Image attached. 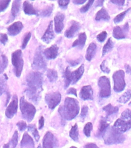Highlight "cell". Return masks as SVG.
Returning a JSON list of instances; mask_svg holds the SVG:
<instances>
[{"label": "cell", "instance_id": "6da1fadb", "mask_svg": "<svg viewBox=\"0 0 131 148\" xmlns=\"http://www.w3.org/2000/svg\"><path fill=\"white\" fill-rule=\"evenodd\" d=\"M26 81L27 88L26 94L30 100L37 104L39 101L40 94L42 91V74L39 72H30Z\"/></svg>", "mask_w": 131, "mask_h": 148}, {"label": "cell", "instance_id": "7a4b0ae2", "mask_svg": "<svg viewBox=\"0 0 131 148\" xmlns=\"http://www.w3.org/2000/svg\"><path fill=\"white\" fill-rule=\"evenodd\" d=\"M80 107L77 100L75 98L67 97L63 106L58 109L61 116L66 120H71L75 119L79 113Z\"/></svg>", "mask_w": 131, "mask_h": 148}, {"label": "cell", "instance_id": "3957f363", "mask_svg": "<svg viewBox=\"0 0 131 148\" xmlns=\"http://www.w3.org/2000/svg\"><path fill=\"white\" fill-rule=\"evenodd\" d=\"M113 128L119 133H124L131 129V110L126 109L122 113L121 117L118 119Z\"/></svg>", "mask_w": 131, "mask_h": 148}, {"label": "cell", "instance_id": "277c9868", "mask_svg": "<svg viewBox=\"0 0 131 148\" xmlns=\"http://www.w3.org/2000/svg\"><path fill=\"white\" fill-rule=\"evenodd\" d=\"M105 143L106 145H115L122 143L124 142L125 138L123 133L116 131L113 127L108 128L103 135Z\"/></svg>", "mask_w": 131, "mask_h": 148}, {"label": "cell", "instance_id": "5b68a950", "mask_svg": "<svg viewBox=\"0 0 131 148\" xmlns=\"http://www.w3.org/2000/svg\"><path fill=\"white\" fill-rule=\"evenodd\" d=\"M20 110L23 118L28 122H30L34 117L36 110L31 103L27 101L24 97H21L20 101Z\"/></svg>", "mask_w": 131, "mask_h": 148}, {"label": "cell", "instance_id": "8992f818", "mask_svg": "<svg viewBox=\"0 0 131 148\" xmlns=\"http://www.w3.org/2000/svg\"><path fill=\"white\" fill-rule=\"evenodd\" d=\"M41 49H42L41 46L37 49L32 64V68L39 72H40L41 71H44L47 68V64L42 55Z\"/></svg>", "mask_w": 131, "mask_h": 148}, {"label": "cell", "instance_id": "52a82bcc", "mask_svg": "<svg viewBox=\"0 0 131 148\" xmlns=\"http://www.w3.org/2000/svg\"><path fill=\"white\" fill-rule=\"evenodd\" d=\"M12 64L14 67L16 75L19 78L21 74L24 65L22 54L21 50H17L12 54Z\"/></svg>", "mask_w": 131, "mask_h": 148}, {"label": "cell", "instance_id": "ba28073f", "mask_svg": "<svg viewBox=\"0 0 131 148\" xmlns=\"http://www.w3.org/2000/svg\"><path fill=\"white\" fill-rule=\"evenodd\" d=\"M113 79L114 81V91L117 92L124 91L126 86L124 71L123 70L116 71L113 75Z\"/></svg>", "mask_w": 131, "mask_h": 148}, {"label": "cell", "instance_id": "9c48e42d", "mask_svg": "<svg viewBox=\"0 0 131 148\" xmlns=\"http://www.w3.org/2000/svg\"><path fill=\"white\" fill-rule=\"evenodd\" d=\"M98 85L100 88L99 96L102 98H108L111 95V83L109 78L105 76L101 77L98 81Z\"/></svg>", "mask_w": 131, "mask_h": 148}, {"label": "cell", "instance_id": "30bf717a", "mask_svg": "<svg viewBox=\"0 0 131 148\" xmlns=\"http://www.w3.org/2000/svg\"><path fill=\"white\" fill-rule=\"evenodd\" d=\"M62 95L59 92H54L47 94L45 97V102L49 108L53 110L60 103Z\"/></svg>", "mask_w": 131, "mask_h": 148}, {"label": "cell", "instance_id": "8fae6325", "mask_svg": "<svg viewBox=\"0 0 131 148\" xmlns=\"http://www.w3.org/2000/svg\"><path fill=\"white\" fill-rule=\"evenodd\" d=\"M57 139L54 134L50 132H47L43 140V147L54 148L57 146Z\"/></svg>", "mask_w": 131, "mask_h": 148}, {"label": "cell", "instance_id": "7c38bea8", "mask_svg": "<svg viewBox=\"0 0 131 148\" xmlns=\"http://www.w3.org/2000/svg\"><path fill=\"white\" fill-rule=\"evenodd\" d=\"M18 110V98L16 95H15L12 101L7 107L6 111H5V115L6 116L9 118L11 119L13 118L15 114L17 112Z\"/></svg>", "mask_w": 131, "mask_h": 148}, {"label": "cell", "instance_id": "4fadbf2b", "mask_svg": "<svg viewBox=\"0 0 131 148\" xmlns=\"http://www.w3.org/2000/svg\"><path fill=\"white\" fill-rule=\"evenodd\" d=\"M79 95L83 100H92L93 99V91L91 86L86 85L83 87Z\"/></svg>", "mask_w": 131, "mask_h": 148}, {"label": "cell", "instance_id": "5bb4252c", "mask_svg": "<svg viewBox=\"0 0 131 148\" xmlns=\"http://www.w3.org/2000/svg\"><path fill=\"white\" fill-rule=\"evenodd\" d=\"M64 19V15L58 12L54 17V23H55V31L57 33H60L63 29L64 24L63 21Z\"/></svg>", "mask_w": 131, "mask_h": 148}, {"label": "cell", "instance_id": "9a60e30c", "mask_svg": "<svg viewBox=\"0 0 131 148\" xmlns=\"http://www.w3.org/2000/svg\"><path fill=\"white\" fill-rule=\"evenodd\" d=\"M80 28V24L76 21H71L70 27L65 32L64 35L67 38H72Z\"/></svg>", "mask_w": 131, "mask_h": 148}, {"label": "cell", "instance_id": "2e32d148", "mask_svg": "<svg viewBox=\"0 0 131 148\" xmlns=\"http://www.w3.org/2000/svg\"><path fill=\"white\" fill-rule=\"evenodd\" d=\"M53 21H51L49 24V26L43 36L42 37V40L45 43H50L54 38V34L53 28Z\"/></svg>", "mask_w": 131, "mask_h": 148}, {"label": "cell", "instance_id": "e0dca14e", "mask_svg": "<svg viewBox=\"0 0 131 148\" xmlns=\"http://www.w3.org/2000/svg\"><path fill=\"white\" fill-rule=\"evenodd\" d=\"M58 47L56 45H53L51 47L46 49L43 52L44 55L47 59H54L58 55Z\"/></svg>", "mask_w": 131, "mask_h": 148}, {"label": "cell", "instance_id": "ac0fdd59", "mask_svg": "<svg viewBox=\"0 0 131 148\" xmlns=\"http://www.w3.org/2000/svg\"><path fill=\"white\" fill-rule=\"evenodd\" d=\"M23 28L21 22L17 21L11 24L8 28V33L11 36H16L19 34Z\"/></svg>", "mask_w": 131, "mask_h": 148}, {"label": "cell", "instance_id": "d6986e66", "mask_svg": "<svg viewBox=\"0 0 131 148\" xmlns=\"http://www.w3.org/2000/svg\"><path fill=\"white\" fill-rule=\"evenodd\" d=\"M85 71L84 65L82 64L75 71L71 72V84H76L81 77L83 73Z\"/></svg>", "mask_w": 131, "mask_h": 148}, {"label": "cell", "instance_id": "ffe728a7", "mask_svg": "<svg viewBox=\"0 0 131 148\" xmlns=\"http://www.w3.org/2000/svg\"><path fill=\"white\" fill-rule=\"evenodd\" d=\"M21 148H34V141L27 133H25L23 135L21 142Z\"/></svg>", "mask_w": 131, "mask_h": 148}, {"label": "cell", "instance_id": "44dd1931", "mask_svg": "<svg viewBox=\"0 0 131 148\" xmlns=\"http://www.w3.org/2000/svg\"><path fill=\"white\" fill-rule=\"evenodd\" d=\"M109 126V123L108 122V120H107L106 117H102L99 123V126L98 129V136L101 137L103 136V135L108 129V128Z\"/></svg>", "mask_w": 131, "mask_h": 148}, {"label": "cell", "instance_id": "7402d4cb", "mask_svg": "<svg viewBox=\"0 0 131 148\" xmlns=\"http://www.w3.org/2000/svg\"><path fill=\"white\" fill-rule=\"evenodd\" d=\"M127 32L124 27L122 29L119 26H116L113 30V36L116 39H123L126 38Z\"/></svg>", "mask_w": 131, "mask_h": 148}, {"label": "cell", "instance_id": "603a6c76", "mask_svg": "<svg viewBox=\"0 0 131 148\" xmlns=\"http://www.w3.org/2000/svg\"><path fill=\"white\" fill-rule=\"evenodd\" d=\"M86 39H87V37L85 33H81L79 34L78 36V39L73 42L72 46L79 47L80 49H83L85 45Z\"/></svg>", "mask_w": 131, "mask_h": 148}, {"label": "cell", "instance_id": "cb8c5ba5", "mask_svg": "<svg viewBox=\"0 0 131 148\" xmlns=\"http://www.w3.org/2000/svg\"><path fill=\"white\" fill-rule=\"evenodd\" d=\"M23 9L24 13L27 15H38L37 11L29 1H24L23 4Z\"/></svg>", "mask_w": 131, "mask_h": 148}, {"label": "cell", "instance_id": "d4e9b609", "mask_svg": "<svg viewBox=\"0 0 131 148\" xmlns=\"http://www.w3.org/2000/svg\"><path fill=\"white\" fill-rule=\"evenodd\" d=\"M96 47H97L96 45L94 43H91L89 45L87 49L86 55V59L88 61H90L93 59L95 53H96Z\"/></svg>", "mask_w": 131, "mask_h": 148}, {"label": "cell", "instance_id": "484cf974", "mask_svg": "<svg viewBox=\"0 0 131 148\" xmlns=\"http://www.w3.org/2000/svg\"><path fill=\"white\" fill-rule=\"evenodd\" d=\"M95 19L96 21H100L101 20L108 21L110 19V16L106 10L105 8H102L97 13Z\"/></svg>", "mask_w": 131, "mask_h": 148}, {"label": "cell", "instance_id": "4316f807", "mask_svg": "<svg viewBox=\"0 0 131 148\" xmlns=\"http://www.w3.org/2000/svg\"><path fill=\"white\" fill-rule=\"evenodd\" d=\"M20 5H21V1H14L13 3L11 8V15L14 19L18 15L20 10Z\"/></svg>", "mask_w": 131, "mask_h": 148}, {"label": "cell", "instance_id": "83f0119b", "mask_svg": "<svg viewBox=\"0 0 131 148\" xmlns=\"http://www.w3.org/2000/svg\"><path fill=\"white\" fill-rule=\"evenodd\" d=\"M103 110L106 113L107 116H109L110 115L117 113L119 111V108L118 107H114L112 106V104H109L108 105L103 107Z\"/></svg>", "mask_w": 131, "mask_h": 148}, {"label": "cell", "instance_id": "f1b7e54d", "mask_svg": "<svg viewBox=\"0 0 131 148\" xmlns=\"http://www.w3.org/2000/svg\"><path fill=\"white\" fill-rule=\"evenodd\" d=\"M70 137L74 141L77 142L79 140V130L77 124L71 127V129L69 132Z\"/></svg>", "mask_w": 131, "mask_h": 148}, {"label": "cell", "instance_id": "f546056e", "mask_svg": "<svg viewBox=\"0 0 131 148\" xmlns=\"http://www.w3.org/2000/svg\"><path fill=\"white\" fill-rule=\"evenodd\" d=\"M8 65V59L5 55L0 54V73H2Z\"/></svg>", "mask_w": 131, "mask_h": 148}, {"label": "cell", "instance_id": "4dcf8cb0", "mask_svg": "<svg viewBox=\"0 0 131 148\" xmlns=\"http://www.w3.org/2000/svg\"><path fill=\"white\" fill-rule=\"evenodd\" d=\"M71 72L70 71L69 68L67 67L64 72V88H67L71 84Z\"/></svg>", "mask_w": 131, "mask_h": 148}, {"label": "cell", "instance_id": "1f68e13d", "mask_svg": "<svg viewBox=\"0 0 131 148\" xmlns=\"http://www.w3.org/2000/svg\"><path fill=\"white\" fill-rule=\"evenodd\" d=\"M131 98V91L130 90H127L119 98L117 101L121 104H125L129 101Z\"/></svg>", "mask_w": 131, "mask_h": 148}, {"label": "cell", "instance_id": "d6a6232c", "mask_svg": "<svg viewBox=\"0 0 131 148\" xmlns=\"http://www.w3.org/2000/svg\"><path fill=\"white\" fill-rule=\"evenodd\" d=\"M113 47V43L111 39V38H109L106 42V43L105 45V46L103 47V51H102V56L105 55L107 53L109 52L112 48Z\"/></svg>", "mask_w": 131, "mask_h": 148}, {"label": "cell", "instance_id": "836d02e7", "mask_svg": "<svg viewBox=\"0 0 131 148\" xmlns=\"http://www.w3.org/2000/svg\"><path fill=\"white\" fill-rule=\"evenodd\" d=\"M27 129H28L29 132L33 135V136H34V139H35V140L38 142L40 139V136H39V132L37 131V129L36 128V126H35V125H30L28 126Z\"/></svg>", "mask_w": 131, "mask_h": 148}, {"label": "cell", "instance_id": "e575fe53", "mask_svg": "<svg viewBox=\"0 0 131 148\" xmlns=\"http://www.w3.org/2000/svg\"><path fill=\"white\" fill-rule=\"evenodd\" d=\"M47 77H48L49 81L51 82H56L58 78L57 72L55 70L51 69H49L47 70Z\"/></svg>", "mask_w": 131, "mask_h": 148}, {"label": "cell", "instance_id": "d590c367", "mask_svg": "<svg viewBox=\"0 0 131 148\" xmlns=\"http://www.w3.org/2000/svg\"><path fill=\"white\" fill-rule=\"evenodd\" d=\"M6 79L4 77H0V96L2 95L7 90V82Z\"/></svg>", "mask_w": 131, "mask_h": 148}, {"label": "cell", "instance_id": "8d00e7d4", "mask_svg": "<svg viewBox=\"0 0 131 148\" xmlns=\"http://www.w3.org/2000/svg\"><path fill=\"white\" fill-rule=\"evenodd\" d=\"M18 132L17 131H16L13 136V138H12L11 141L8 143L10 148H16V146L18 144Z\"/></svg>", "mask_w": 131, "mask_h": 148}, {"label": "cell", "instance_id": "74e56055", "mask_svg": "<svg viewBox=\"0 0 131 148\" xmlns=\"http://www.w3.org/2000/svg\"><path fill=\"white\" fill-rule=\"evenodd\" d=\"M130 10H131V8H128L127 10H126V11L122 12V13H120L119 14L117 15V16L115 17L114 20H113L115 23H116V24H117V23H120L121 21H122L123 20V19L124 18V17H125L126 14L128 13V12Z\"/></svg>", "mask_w": 131, "mask_h": 148}, {"label": "cell", "instance_id": "f35d334b", "mask_svg": "<svg viewBox=\"0 0 131 148\" xmlns=\"http://www.w3.org/2000/svg\"><path fill=\"white\" fill-rule=\"evenodd\" d=\"M53 5L48 6L47 7H46L45 9L42 10V11L41 12V13H40V16L41 17H49V16H50L51 15V14L52 13L53 9Z\"/></svg>", "mask_w": 131, "mask_h": 148}, {"label": "cell", "instance_id": "ab89813d", "mask_svg": "<svg viewBox=\"0 0 131 148\" xmlns=\"http://www.w3.org/2000/svg\"><path fill=\"white\" fill-rule=\"evenodd\" d=\"M92 129H93V125L92 124V123L90 122L88 123L85 125L83 131H84V133L87 137H89L90 136V133L92 130Z\"/></svg>", "mask_w": 131, "mask_h": 148}, {"label": "cell", "instance_id": "60d3db41", "mask_svg": "<svg viewBox=\"0 0 131 148\" xmlns=\"http://www.w3.org/2000/svg\"><path fill=\"white\" fill-rule=\"evenodd\" d=\"M31 36V34L30 32H29L25 34L24 38V39H23V42H22V46H21L22 49H24L26 48V47L27 46V45L28 42H29V40L30 39Z\"/></svg>", "mask_w": 131, "mask_h": 148}, {"label": "cell", "instance_id": "b9f144b4", "mask_svg": "<svg viewBox=\"0 0 131 148\" xmlns=\"http://www.w3.org/2000/svg\"><path fill=\"white\" fill-rule=\"evenodd\" d=\"M93 3H94V1H89L88 3L85 6L82 7L80 8V11L81 13H86V12H87L89 10V9L90 8L92 5L93 4Z\"/></svg>", "mask_w": 131, "mask_h": 148}, {"label": "cell", "instance_id": "7bdbcfd3", "mask_svg": "<svg viewBox=\"0 0 131 148\" xmlns=\"http://www.w3.org/2000/svg\"><path fill=\"white\" fill-rule=\"evenodd\" d=\"M10 1H0V13L4 11L10 4Z\"/></svg>", "mask_w": 131, "mask_h": 148}, {"label": "cell", "instance_id": "ee69618b", "mask_svg": "<svg viewBox=\"0 0 131 148\" xmlns=\"http://www.w3.org/2000/svg\"><path fill=\"white\" fill-rule=\"evenodd\" d=\"M107 36V33L105 31H103L102 32H101L100 34H99L97 36V39L98 40V41H99L100 42H103L105 41V40Z\"/></svg>", "mask_w": 131, "mask_h": 148}, {"label": "cell", "instance_id": "f6af8a7d", "mask_svg": "<svg viewBox=\"0 0 131 148\" xmlns=\"http://www.w3.org/2000/svg\"><path fill=\"white\" fill-rule=\"evenodd\" d=\"M106 60H103L102 62L101 65H100V69L103 72H105L106 73H109L111 71L108 67H107L106 66Z\"/></svg>", "mask_w": 131, "mask_h": 148}, {"label": "cell", "instance_id": "bcb514c9", "mask_svg": "<svg viewBox=\"0 0 131 148\" xmlns=\"http://www.w3.org/2000/svg\"><path fill=\"white\" fill-rule=\"evenodd\" d=\"M17 125L20 131H24L27 128L26 123L24 121H19L17 124Z\"/></svg>", "mask_w": 131, "mask_h": 148}, {"label": "cell", "instance_id": "7dc6e473", "mask_svg": "<svg viewBox=\"0 0 131 148\" xmlns=\"http://www.w3.org/2000/svg\"><path fill=\"white\" fill-rule=\"evenodd\" d=\"M88 110H89V108L86 106H83L82 107L81 114H80L81 118L85 119L86 117V116L88 114Z\"/></svg>", "mask_w": 131, "mask_h": 148}, {"label": "cell", "instance_id": "c3c4849f", "mask_svg": "<svg viewBox=\"0 0 131 148\" xmlns=\"http://www.w3.org/2000/svg\"><path fill=\"white\" fill-rule=\"evenodd\" d=\"M8 36L6 34H0V42L2 44H3L4 45H5L7 42H8Z\"/></svg>", "mask_w": 131, "mask_h": 148}, {"label": "cell", "instance_id": "681fc988", "mask_svg": "<svg viewBox=\"0 0 131 148\" xmlns=\"http://www.w3.org/2000/svg\"><path fill=\"white\" fill-rule=\"evenodd\" d=\"M58 3L60 7L65 8L68 5V4L70 3V1H69V0H62V1H58Z\"/></svg>", "mask_w": 131, "mask_h": 148}, {"label": "cell", "instance_id": "f907efd6", "mask_svg": "<svg viewBox=\"0 0 131 148\" xmlns=\"http://www.w3.org/2000/svg\"><path fill=\"white\" fill-rule=\"evenodd\" d=\"M111 2L113 4H116L119 6H122L125 3V1H124V0H112V1H111Z\"/></svg>", "mask_w": 131, "mask_h": 148}, {"label": "cell", "instance_id": "816d5d0a", "mask_svg": "<svg viewBox=\"0 0 131 148\" xmlns=\"http://www.w3.org/2000/svg\"><path fill=\"white\" fill-rule=\"evenodd\" d=\"M81 60V58H79L76 60H70L69 61V62L70 63V64L73 66H76L77 65H78L80 62Z\"/></svg>", "mask_w": 131, "mask_h": 148}, {"label": "cell", "instance_id": "f5cc1de1", "mask_svg": "<svg viewBox=\"0 0 131 148\" xmlns=\"http://www.w3.org/2000/svg\"><path fill=\"white\" fill-rule=\"evenodd\" d=\"M67 93L68 94H73V95H75L76 97H77V91L74 88H70V89H69Z\"/></svg>", "mask_w": 131, "mask_h": 148}, {"label": "cell", "instance_id": "db71d44e", "mask_svg": "<svg viewBox=\"0 0 131 148\" xmlns=\"http://www.w3.org/2000/svg\"><path fill=\"white\" fill-rule=\"evenodd\" d=\"M84 148H99L95 143H88L84 146Z\"/></svg>", "mask_w": 131, "mask_h": 148}, {"label": "cell", "instance_id": "11a10c76", "mask_svg": "<svg viewBox=\"0 0 131 148\" xmlns=\"http://www.w3.org/2000/svg\"><path fill=\"white\" fill-rule=\"evenodd\" d=\"M44 124V117L42 116L39 120V129H41L43 127Z\"/></svg>", "mask_w": 131, "mask_h": 148}, {"label": "cell", "instance_id": "9f6ffc18", "mask_svg": "<svg viewBox=\"0 0 131 148\" xmlns=\"http://www.w3.org/2000/svg\"><path fill=\"white\" fill-rule=\"evenodd\" d=\"M86 2V0H76V1H73V3L76 4H82Z\"/></svg>", "mask_w": 131, "mask_h": 148}, {"label": "cell", "instance_id": "6f0895ef", "mask_svg": "<svg viewBox=\"0 0 131 148\" xmlns=\"http://www.w3.org/2000/svg\"><path fill=\"white\" fill-rule=\"evenodd\" d=\"M125 69L126 73L131 74V67L129 65H125Z\"/></svg>", "mask_w": 131, "mask_h": 148}, {"label": "cell", "instance_id": "680465c9", "mask_svg": "<svg viewBox=\"0 0 131 148\" xmlns=\"http://www.w3.org/2000/svg\"><path fill=\"white\" fill-rule=\"evenodd\" d=\"M103 2L104 1H97V4H96V7H99V6H102L103 5Z\"/></svg>", "mask_w": 131, "mask_h": 148}, {"label": "cell", "instance_id": "91938a15", "mask_svg": "<svg viewBox=\"0 0 131 148\" xmlns=\"http://www.w3.org/2000/svg\"><path fill=\"white\" fill-rule=\"evenodd\" d=\"M3 148H10V146H9V143L5 144V145L4 146Z\"/></svg>", "mask_w": 131, "mask_h": 148}, {"label": "cell", "instance_id": "94428289", "mask_svg": "<svg viewBox=\"0 0 131 148\" xmlns=\"http://www.w3.org/2000/svg\"><path fill=\"white\" fill-rule=\"evenodd\" d=\"M70 148H77L76 147H75V146H72V147H70Z\"/></svg>", "mask_w": 131, "mask_h": 148}, {"label": "cell", "instance_id": "6125c7cd", "mask_svg": "<svg viewBox=\"0 0 131 148\" xmlns=\"http://www.w3.org/2000/svg\"><path fill=\"white\" fill-rule=\"evenodd\" d=\"M129 106L131 107V102H130V103H129Z\"/></svg>", "mask_w": 131, "mask_h": 148}, {"label": "cell", "instance_id": "be15d7a7", "mask_svg": "<svg viewBox=\"0 0 131 148\" xmlns=\"http://www.w3.org/2000/svg\"><path fill=\"white\" fill-rule=\"evenodd\" d=\"M38 148H41V146L40 145L39 147H38Z\"/></svg>", "mask_w": 131, "mask_h": 148}]
</instances>
